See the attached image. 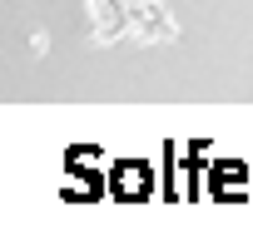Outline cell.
<instances>
[{"label": "cell", "mask_w": 253, "mask_h": 238, "mask_svg": "<svg viewBox=\"0 0 253 238\" xmlns=\"http://www.w3.org/2000/svg\"><path fill=\"white\" fill-rule=\"evenodd\" d=\"M154 189V179H149V169H114V194H124V198H144Z\"/></svg>", "instance_id": "obj_1"}, {"label": "cell", "mask_w": 253, "mask_h": 238, "mask_svg": "<svg viewBox=\"0 0 253 238\" xmlns=\"http://www.w3.org/2000/svg\"><path fill=\"white\" fill-rule=\"evenodd\" d=\"M30 55H35V60H45V55H50V35H45V30H35V35H30Z\"/></svg>", "instance_id": "obj_2"}]
</instances>
